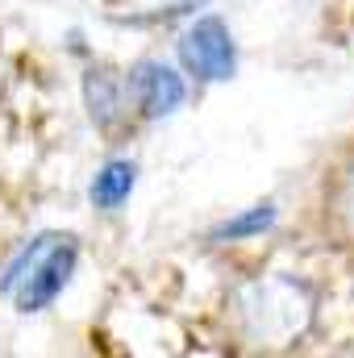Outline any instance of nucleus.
Returning <instances> with one entry per match:
<instances>
[{"label":"nucleus","instance_id":"nucleus-8","mask_svg":"<svg viewBox=\"0 0 354 358\" xmlns=\"http://www.w3.org/2000/svg\"><path fill=\"white\" fill-rule=\"evenodd\" d=\"M334 213L346 221L354 229V167L342 176V183H338V196H334Z\"/></svg>","mask_w":354,"mask_h":358},{"label":"nucleus","instance_id":"nucleus-4","mask_svg":"<svg viewBox=\"0 0 354 358\" xmlns=\"http://www.w3.org/2000/svg\"><path fill=\"white\" fill-rule=\"evenodd\" d=\"M125 92L138 100L142 117H167V113H176L179 104H183V96H187L183 80H179L171 67L155 63V59H146V63H138V67L129 71Z\"/></svg>","mask_w":354,"mask_h":358},{"label":"nucleus","instance_id":"nucleus-6","mask_svg":"<svg viewBox=\"0 0 354 358\" xmlns=\"http://www.w3.org/2000/svg\"><path fill=\"white\" fill-rule=\"evenodd\" d=\"M134 176H138V167H134V163H125V159L104 163V167H100V176L92 179V187H88L92 204H96V208H104V213L121 208V204L129 200V192H134Z\"/></svg>","mask_w":354,"mask_h":358},{"label":"nucleus","instance_id":"nucleus-7","mask_svg":"<svg viewBox=\"0 0 354 358\" xmlns=\"http://www.w3.org/2000/svg\"><path fill=\"white\" fill-rule=\"evenodd\" d=\"M271 221H275V208H271V204H255L246 217H234V221H225V225H221L213 238H217V242H225V238H229V242H238V238H255V234H263Z\"/></svg>","mask_w":354,"mask_h":358},{"label":"nucleus","instance_id":"nucleus-5","mask_svg":"<svg viewBox=\"0 0 354 358\" xmlns=\"http://www.w3.org/2000/svg\"><path fill=\"white\" fill-rule=\"evenodd\" d=\"M84 100H88V113L100 129H113L121 117H125V84L108 71V67H92L88 80H84Z\"/></svg>","mask_w":354,"mask_h":358},{"label":"nucleus","instance_id":"nucleus-3","mask_svg":"<svg viewBox=\"0 0 354 358\" xmlns=\"http://www.w3.org/2000/svg\"><path fill=\"white\" fill-rule=\"evenodd\" d=\"M179 59L196 80H229L234 76V38L221 17H200L183 38H179Z\"/></svg>","mask_w":354,"mask_h":358},{"label":"nucleus","instance_id":"nucleus-1","mask_svg":"<svg viewBox=\"0 0 354 358\" xmlns=\"http://www.w3.org/2000/svg\"><path fill=\"white\" fill-rule=\"evenodd\" d=\"M229 329L255 350H288L313 325V292L292 275H259L229 292Z\"/></svg>","mask_w":354,"mask_h":358},{"label":"nucleus","instance_id":"nucleus-2","mask_svg":"<svg viewBox=\"0 0 354 358\" xmlns=\"http://www.w3.org/2000/svg\"><path fill=\"white\" fill-rule=\"evenodd\" d=\"M80 259V246L71 234H42L29 242V250L8 267L0 292L21 308V313H42L46 304H55V296L67 287L71 267Z\"/></svg>","mask_w":354,"mask_h":358}]
</instances>
